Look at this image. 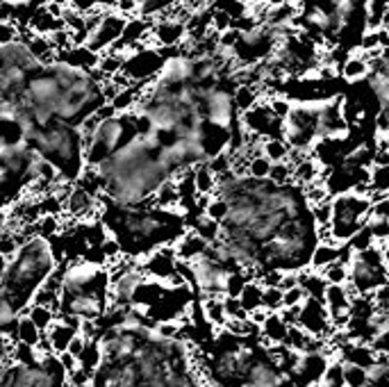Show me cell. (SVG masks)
<instances>
[{
    "label": "cell",
    "instance_id": "obj_22",
    "mask_svg": "<svg viewBox=\"0 0 389 387\" xmlns=\"http://www.w3.org/2000/svg\"><path fill=\"white\" fill-rule=\"evenodd\" d=\"M205 217L212 219V221H217V223H223L225 219L230 217V203L225 201L223 196H219V194H214L212 201H210V206L205 208Z\"/></svg>",
    "mask_w": 389,
    "mask_h": 387
},
{
    "label": "cell",
    "instance_id": "obj_9",
    "mask_svg": "<svg viewBox=\"0 0 389 387\" xmlns=\"http://www.w3.org/2000/svg\"><path fill=\"white\" fill-rule=\"evenodd\" d=\"M152 32H155L160 46H176L180 39L187 35V23L180 21V18H167V21L160 23Z\"/></svg>",
    "mask_w": 389,
    "mask_h": 387
},
{
    "label": "cell",
    "instance_id": "obj_15",
    "mask_svg": "<svg viewBox=\"0 0 389 387\" xmlns=\"http://www.w3.org/2000/svg\"><path fill=\"white\" fill-rule=\"evenodd\" d=\"M193 180H196V189L203 196H214L219 191V178L214 176V171L208 165L193 169Z\"/></svg>",
    "mask_w": 389,
    "mask_h": 387
},
{
    "label": "cell",
    "instance_id": "obj_18",
    "mask_svg": "<svg viewBox=\"0 0 389 387\" xmlns=\"http://www.w3.org/2000/svg\"><path fill=\"white\" fill-rule=\"evenodd\" d=\"M316 178H319V162L314 157H305L294 167V180L301 187H310L312 182H316Z\"/></svg>",
    "mask_w": 389,
    "mask_h": 387
},
{
    "label": "cell",
    "instance_id": "obj_8",
    "mask_svg": "<svg viewBox=\"0 0 389 387\" xmlns=\"http://www.w3.org/2000/svg\"><path fill=\"white\" fill-rule=\"evenodd\" d=\"M76 335H78L76 328H71V326H66L61 319H57L53 323V328L46 333V338L50 342V349H53V353L61 355V353L68 351V346H71V342H73Z\"/></svg>",
    "mask_w": 389,
    "mask_h": 387
},
{
    "label": "cell",
    "instance_id": "obj_12",
    "mask_svg": "<svg viewBox=\"0 0 389 387\" xmlns=\"http://www.w3.org/2000/svg\"><path fill=\"white\" fill-rule=\"evenodd\" d=\"M14 340L18 344H28V346H39L41 340H44V333L37 328V323L23 314V317L18 319L16 323V331H14Z\"/></svg>",
    "mask_w": 389,
    "mask_h": 387
},
{
    "label": "cell",
    "instance_id": "obj_3",
    "mask_svg": "<svg viewBox=\"0 0 389 387\" xmlns=\"http://www.w3.org/2000/svg\"><path fill=\"white\" fill-rule=\"evenodd\" d=\"M130 23L128 16H123L121 12H102L98 16V21L94 28L89 30V39H87V48H91L94 53H102L105 48H114V44L121 42L123 32Z\"/></svg>",
    "mask_w": 389,
    "mask_h": 387
},
{
    "label": "cell",
    "instance_id": "obj_4",
    "mask_svg": "<svg viewBox=\"0 0 389 387\" xmlns=\"http://www.w3.org/2000/svg\"><path fill=\"white\" fill-rule=\"evenodd\" d=\"M193 271H196V285L198 292H203L208 299H223L225 297V285L230 278V269L223 264L214 262L210 258H198L196 262H191Z\"/></svg>",
    "mask_w": 389,
    "mask_h": 387
},
{
    "label": "cell",
    "instance_id": "obj_16",
    "mask_svg": "<svg viewBox=\"0 0 389 387\" xmlns=\"http://www.w3.org/2000/svg\"><path fill=\"white\" fill-rule=\"evenodd\" d=\"M264 285L262 282H249L246 285V290L241 292V297H239V301H241V308L246 310V312H255L258 308H264Z\"/></svg>",
    "mask_w": 389,
    "mask_h": 387
},
{
    "label": "cell",
    "instance_id": "obj_23",
    "mask_svg": "<svg viewBox=\"0 0 389 387\" xmlns=\"http://www.w3.org/2000/svg\"><path fill=\"white\" fill-rule=\"evenodd\" d=\"M369 187L378 194H389V165H376L369 176Z\"/></svg>",
    "mask_w": 389,
    "mask_h": 387
},
{
    "label": "cell",
    "instance_id": "obj_20",
    "mask_svg": "<svg viewBox=\"0 0 389 387\" xmlns=\"http://www.w3.org/2000/svg\"><path fill=\"white\" fill-rule=\"evenodd\" d=\"M121 0H68V5L80 14L91 12H109V7H119Z\"/></svg>",
    "mask_w": 389,
    "mask_h": 387
},
{
    "label": "cell",
    "instance_id": "obj_35",
    "mask_svg": "<svg viewBox=\"0 0 389 387\" xmlns=\"http://www.w3.org/2000/svg\"><path fill=\"white\" fill-rule=\"evenodd\" d=\"M271 314L273 312H269V310H266V308H258V310H255V312H251L249 314V319L255 323V326H260V328H262V326L266 323V321H269V317H271Z\"/></svg>",
    "mask_w": 389,
    "mask_h": 387
},
{
    "label": "cell",
    "instance_id": "obj_33",
    "mask_svg": "<svg viewBox=\"0 0 389 387\" xmlns=\"http://www.w3.org/2000/svg\"><path fill=\"white\" fill-rule=\"evenodd\" d=\"M307 301V292L301 287H294L289 292H285V308H296V305H303Z\"/></svg>",
    "mask_w": 389,
    "mask_h": 387
},
{
    "label": "cell",
    "instance_id": "obj_31",
    "mask_svg": "<svg viewBox=\"0 0 389 387\" xmlns=\"http://www.w3.org/2000/svg\"><path fill=\"white\" fill-rule=\"evenodd\" d=\"M264 308L269 312H280L285 308V292L280 287H266L264 290Z\"/></svg>",
    "mask_w": 389,
    "mask_h": 387
},
{
    "label": "cell",
    "instance_id": "obj_30",
    "mask_svg": "<svg viewBox=\"0 0 389 387\" xmlns=\"http://www.w3.org/2000/svg\"><path fill=\"white\" fill-rule=\"evenodd\" d=\"M180 3H191V0H143L139 12L143 16H152V14L162 12V9H171V7H176Z\"/></svg>",
    "mask_w": 389,
    "mask_h": 387
},
{
    "label": "cell",
    "instance_id": "obj_24",
    "mask_svg": "<svg viewBox=\"0 0 389 387\" xmlns=\"http://www.w3.org/2000/svg\"><path fill=\"white\" fill-rule=\"evenodd\" d=\"M321 273H323L328 285H346L348 280H351V271H348V264H344V262H335Z\"/></svg>",
    "mask_w": 389,
    "mask_h": 387
},
{
    "label": "cell",
    "instance_id": "obj_28",
    "mask_svg": "<svg viewBox=\"0 0 389 387\" xmlns=\"http://www.w3.org/2000/svg\"><path fill=\"white\" fill-rule=\"evenodd\" d=\"M35 230H37V235L44 237V239L55 237L57 232H59V217H55V215H44V217H41L35 223Z\"/></svg>",
    "mask_w": 389,
    "mask_h": 387
},
{
    "label": "cell",
    "instance_id": "obj_13",
    "mask_svg": "<svg viewBox=\"0 0 389 387\" xmlns=\"http://www.w3.org/2000/svg\"><path fill=\"white\" fill-rule=\"evenodd\" d=\"M262 155L266 160H271L273 165H278V162H289L292 146L280 137H266L262 144Z\"/></svg>",
    "mask_w": 389,
    "mask_h": 387
},
{
    "label": "cell",
    "instance_id": "obj_32",
    "mask_svg": "<svg viewBox=\"0 0 389 387\" xmlns=\"http://www.w3.org/2000/svg\"><path fill=\"white\" fill-rule=\"evenodd\" d=\"M269 107H271V112H273V114L278 117L280 121H285L287 117L292 114V109H294V105H292L287 98H271Z\"/></svg>",
    "mask_w": 389,
    "mask_h": 387
},
{
    "label": "cell",
    "instance_id": "obj_14",
    "mask_svg": "<svg viewBox=\"0 0 389 387\" xmlns=\"http://www.w3.org/2000/svg\"><path fill=\"white\" fill-rule=\"evenodd\" d=\"M178 203H180V191H178L176 180L164 182L155 196H152V208H160V210H171V208H176Z\"/></svg>",
    "mask_w": 389,
    "mask_h": 387
},
{
    "label": "cell",
    "instance_id": "obj_10",
    "mask_svg": "<svg viewBox=\"0 0 389 387\" xmlns=\"http://www.w3.org/2000/svg\"><path fill=\"white\" fill-rule=\"evenodd\" d=\"M289 328H292V326L280 317V312L271 314L269 321H266V323L262 326V338H264V344H266V346H278V344H285V342H287V335H289Z\"/></svg>",
    "mask_w": 389,
    "mask_h": 387
},
{
    "label": "cell",
    "instance_id": "obj_11",
    "mask_svg": "<svg viewBox=\"0 0 389 387\" xmlns=\"http://www.w3.org/2000/svg\"><path fill=\"white\" fill-rule=\"evenodd\" d=\"M340 262V246L337 244H328V242H321L319 246H316L314 256H312V262H310V269L312 271H325L330 264Z\"/></svg>",
    "mask_w": 389,
    "mask_h": 387
},
{
    "label": "cell",
    "instance_id": "obj_26",
    "mask_svg": "<svg viewBox=\"0 0 389 387\" xmlns=\"http://www.w3.org/2000/svg\"><path fill=\"white\" fill-rule=\"evenodd\" d=\"M344 381L346 387H366V369L364 367H357V364H346L344 362Z\"/></svg>",
    "mask_w": 389,
    "mask_h": 387
},
{
    "label": "cell",
    "instance_id": "obj_1",
    "mask_svg": "<svg viewBox=\"0 0 389 387\" xmlns=\"http://www.w3.org/2000/svg\"><path fill=\"white\" fill-rule=\"evenodd\" d=\"M55 273L57 258L50 239L39 235L30 237L12 258H3V278H0L3 299L12 301L18 314H25L35 305L37 294Z\"/></svg>",
    "mask_w": 389,
    "mask_h": 387
},
{
    "label": "cell",
    "instance_id": "obj_5",
    "mask_svg": "<svg viewBox=\"0 0 389 387\" xmlns=\"http://www.w3.org/2000/svg\"><path fill=\"white\" fill-rule=\"evenodd\" d=\"M299 326L305 333H310L312 338H323V335L333 328L330 312H328L325 303L316 301V299H307L303 303V312H301Z\"/></svg>",
    "mask_w": 389,
    "mask_h": 387
},
{
    "label": "cell",
    "instance_id": "obj_27",
    "mask_svg": "<svg viewBox=\"0 0 389 387\" xmlns=\"http://www.w3.org/2000/svg\"><path fill=\"white\" fill-rule=\"evenodd\" d=\"M271 169H273L271 160H266L264 155H255L251 160V165H249V176L255 178V180H266L271 176Z\"/></svg>",
    "mask_w": 389,
    "mask_h": 387
},
{
    "label": "cell",
    "instance_id": "obj_6",
    "mask_svg": "<svg viewBox=\"0 0 389 387\" xmlns=\"http://www.w3.org/2000/svg\"><path fill=\"white\" fill-rule=\"evenodd\" d=\"M48 3L50 0H3V23L28 28Z\"/></svg>",
    "mask_w": 389,
    "mask_h": 387
},
{
    "label": "cell",
    "instance_id": "obj_34",
    "mask_svg": "<svg viewBox=\"0 0 389 387\" xmlns=\"http://www.w3.org/2000/svg\"><path fill=\"white\" fill-rule=\"evenodd\" d=\"M369 346H371V349H373L378 355H389V328L378 335V338H376L371 344H369Z\"/></svg>",
    "mask_w": 389,
    "mask_h": 387
},
{
    "label": "cell",
    "instance_id": "obj_29",
    "mask_svg": "<svg viewBox=\"0 0 389 387\" xmlns=\"http://www.w3.org/2000/svg\"><path fill=\"white\" fill-rule=\"evenodd\" d=\"M333 212H335V210H333V198L312 206V217H314V221H316V226H319V228H330V223H333Z\"/></svg>",
    "mask_w": 389,
    "mask_h": 387
},
{
    "label": "cell",
    "instance_id": "obj_19",
    "mask_svg": "<svg viewBox=\"0 0 389 387\" xmlns=\"http://www.w3.org/2000/svg\"><path fill=\"white\" fill-rule=\"evenodd\" d=\"M342 76L348 80V83H357V80L371 76V64L362 57H348L342 64Z\"/></svg>",
    "mask_w": 389,
    "mask_h": 387
},
{
    "label": "cell",
    "instance_id": "obj_7",
    "mask_svg": "<svg viewBox=\"0 0 389 387\" xmlns=\"http://www.w3.org/2000/svg\"><path fill=\"white\" fill-rule=\"evenodd\" d=\"M210 246V242H205L198 232H193V230H187L184 235L178 239L176 244V256L180 262H196L198 258L205 256V251H208Z\"/></svg>",
    "mask_w": 389,
    "mask_h": 387
},
{
    "label": "cell",
    "instance_id": "obj_17",
    "mask_svg": "<svg viewBox=\"0 0 389 387\" xmlns=\"http://www.w3.org/2000/svg\"><path fill=\"white\" fill-rule=\"evenodd\" d=\"M25 314L37 323V328H39L41 333H44V335H46L50 328H53V323L59 319V312H57V310L46 308V305H37V303H35L32 308H30Z\"/></svg>",
    "mask_w": 389,
    "mask_h": 387
},
{
    "label": "cell",
    "instance_id": "obj_36",
    "mask_svg": "<svg viewBox=\"0 0 389 387\" xmlns=\"http://www.w3.org/2000/svg\"><path fill=\"white\" fill-rule=\"evenodd\" d=\"M385 30H387V32H389V21H387V28H385Z\"/></svg>",
    "mask_w": 389,
    "mask_h": 387
},
{
    "label": "cell",
    "instance_id": "obj_2",
    "mask_svg": "<svg viewBox=\"0 0 389 387\" xmlns=\"http://www.w3.org/2000/svg\"><path fill=\"white\" fill-rule=\"evenodd\" d=\"M373 201L362 194L348 191L333 198V223L330 235L337 246L348 244L357 232H362L369 226V215H371Z\"/></svg>",
    "mask_w": 389,
    "mask_h": 387
},
{
    "label": "cell",
    "instance_id": "obj_21",
    "mask_svg": "<svg viewBox=\"0 0 389 387\" xmlns=\"http://www.w3.org/2000/svg\"><path fill=\"white\" fill-rule=\"evenodd\" d=\"M234 103H237L239 114H246L253 107H258V91L255 87L249 85H237V91H234Z\"/></svg>",
    "mask_w": 389,
    "mask_h": 387
},
{
    "label": "cell",
    "instance_id": "obj_25",
    "mask_svg": "<svg viewBox=\"0 0 389 387\" xmlns=\"http://www.w3.org/2000/svg\"><path fill=\"white\" fill-rule=\"evenodd\" d=\"M269 180H273L275 185H280V187L294 185L296 182L294 180V165H289V162H278V165H273Z\"/></svg>",
    "mask_w": 389,
    "mask_h": 387
}]
</instances>
